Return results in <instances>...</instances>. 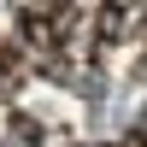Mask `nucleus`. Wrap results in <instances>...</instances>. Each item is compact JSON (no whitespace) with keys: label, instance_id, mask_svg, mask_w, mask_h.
<instances>
[{"label":"nucleus","instance_id":"f257e3e1","mask_svg":"<svg viewBox=\"0 0 147 147\" xmlns=\"http://www.w3.org/2000/svg\"><path fill=\"white\" fill-rule=\"evenodd\" d=\"M18 41L24 47H35V53H59V18L53 12H41V6H30V12H18Z\"/></svg>","mask_w":147,"mask_h":147},{"label":"nucleus","instance_id":"f03ea898","mask_svg":"<svg viewBox=\"0 0 147 147\" xmlns=\"http://www.w3.org/2000/svg\"><path fill=\"white\" fill-rule=\"evenodd\" d=\"M124 35H129V0H106V6L94 12V47L106 53V47H118Z\"/></svg>","mask_w":147,"mask_h":147},{"label":"nucleus","instance_id":"7ed1b4c3","mask_svg":"<svg viewBox=\"0 0 147 147\" xmlns=\"http://www.w3.org/2000/svg\"><path fill=\"white\" fill-rule=\"evenodd\" d=\"M24 82V41H0V94Z\"/></svg>","mask_w":147,"mask_h":147},{"label":"nucleus","instance_id":"20e7f679","mask_svg":"<svg viewBox=\"0 0 147 147\" xmlns=\"http://www.w3.org/2000/svg\"><path fill=\"white\" fill-rule=\"evenodd\" d=\"M12 141H18V147H41V141H47L41 118H30V112H12Z\"/></svg>","mask_w":147,"mask_h":147},{"label":"nucleus","instance_id":"39448f33","mask_svg":"<svg viewBox=\"0 0 147 147\" xmlns=\"http://www.w3.org/2000/svg\"><path fill=\"white\" fill-rule=\"evenodd\" d=\"M118 147H147V124H141V129H124V136H118Z\"/></svg>","mask_w":147,"mask_h":147},{"label":"nucleus","instance_id":"423d86ee","mask_svg":"<svg viewBox=\"0 0 147 147\" xmlns=\"http://www.w3.org/2000/svg\"><path fill=\"white\" fill-rule=\"evenodd\" d=\"M100 147H118V141H100Z\"/></svg>","mask_w":147,"mask_h":147}]
</instances>
